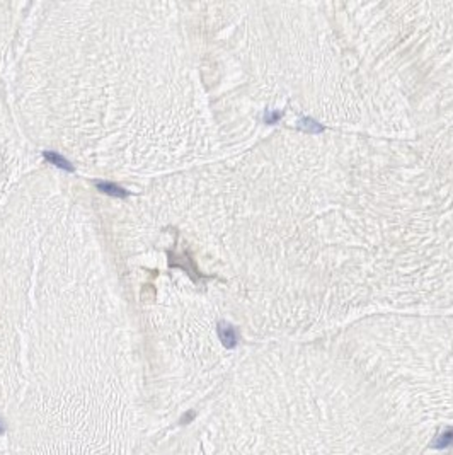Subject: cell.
Here are the masks:
<instances>
[{"label":"cell","mask_w":453,"mask_h":455,"mask_svg":"<svg viewBox=\"0 0 453 455\" xmlns=\"http://www.w3.org/2000/svg\"><path fill=\"white\" fill-rule=\"evenodd\" d=\"M97 190L106 193V195H111V196H118V198H121V196H128V191L123 190L121 186H118V184L114 183H104V181H99L96 183Z\"/></svg>","instance_id":"2"},{"label":"cell","mask_w":453,"mask_h":455,"mask_svg":"<svg viewBox=\"0 0 453 455\" xmlns=\"http://www.w3.org/2000/svg\"><path fill=\"white\" fill-rule=\"evenodd\" d=\"M193 419H194V413L193 411H189V413H186L183 418H181V424H188L189 421H193Z\"/></svg>","instance_id":"5"},{"label":"cell","mask_w":453,"mask_h":455,"mask_svg":"<svg viewBox=\"0 0 453 455\" xmlns=\"http://www.w3.org/2000/svg\"><path fill=\"white\" fill-rule=\"evenodd\" d=\"M45 159L48 162H51V164H55L57 167H60V169L68 171V173H73V166L67 161V159L62 157L57 152H45Z\"/></svg>","instance_id":"3"},{"label":"cell","mask_w":453,"mask_h":455,"mask_svg":"<svg viewBox=\"0 0 453 455\" xmlns=\"http://www.w3.org/2000/svg\"><path fill=\"white\" fill-rule=\"evenodd\" d=\"M450 445H453V430L443 431L438 436V441H434V448H448Z\"/></svg>","instance_id":"4"},{"label":"cell","mask_w":453,"mask_h":455,"mask_svg":"<svg viewBox=\"0 0 453 455\" xmlns=\"http://www.w3.org/2000/svg\"><path fill=\"white\" fill-rule=\"evenodd\" d=\"M218 336H220V340H222V343L227 348H234L237 345L235 329L232 328V326L225 324V323H220V326H218Z\"/></svg>","instance_id":"1"},{"label":"cell","mask_w":453,"mask_h":455,"mask_svg":"<svg viewBox=\"0 0 453 455\" xmlns=\"http://www.w3.org/2000/svg\"><path fill=\"white\" fill-rule=\"evenodd\" d=\"M4 431H6V428H4V423H2V421H0V435H2V433H4Z\"/></svg>","instance_id":"6"}]
</instances>
